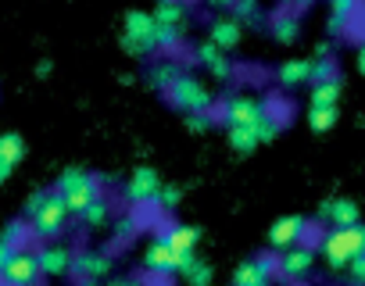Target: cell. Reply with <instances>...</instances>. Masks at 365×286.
Listing matches in <instances>:
<instances>
[{
  "instance_id": "1",
  "label": "cell",
  "mask_w": 365,
  "mask_h": 286,
  "mask_svg": "<svg viewBox=\"0 0 365 286\" xmlns=\"http://www.w3.org/2000/svg\"><path fill=\"white\" fill-rule=\"evenodd\" d=\"M68 218H72V215H68V208L61 204V197H58L54 190L33 194V201H29V229H33L40 240H54V236L65 229Z\"/></svg>"
},
{
  "instance_id": "2",
  "label": "cell",
  "mask_w": 365,
  "mask_h": 286,
  "mask_svg": "<svg viewBox=\"0 0 365 286\" xmlns=\"http://www.w3.org/2000/svg\"><path fill=\"white\" fill-rule=\"evenodd\" d=\"M358 254H365V226L361 222L329 229L322 236V258L329 268H347Z\"/></svg>"
},
{
  "instance_id": "3",
  "label": "cell",
  "mask_w": 365,
  "mask_h": 286,
  "mask_svg": "<svg viewBox=\"0 0 365 286\" xmlns=\"http://www.w3.org/2000/svg\"><path fill=\"white\" fill-rule=\"evenodd\" d=\"M165 93H168L172 107L187 111V115H208V111H212V104H215L212 86H205V83H201L197 75H190V72H179V75H175V83H172Z\"/></svg>"
},
{
  "instance_id": "4",
  "label": "cell",
  "mask_w": 365,
  "mask_h": 286,
  "mask_svg": "<svg viewBox=\"0 0 365 286\" xmlns=\"http://www.w3.org/2000/svg\"><path fill=\"white\" fill-rule=\"evenodd\" d=\"M122 51L133 54V58H147L158 51V26L150 18V11H125V22H122Z\"/></svg>"
},
{
  "instance_id": "5",
  "label": "cell",
  "mask_w": 365,
  "mask_h": 286,
  "mask_svg": "<svg viewBox=\"0 0 365 286\" xmlns=\"http://www.w3.org/2000/svg\"><path fill=\"white\" fill-rule=\"evenodd\" d=\"M54 194L61 197V204L68 208V215H76V218H79V211H83L90 201H97V197H101V183H97L93 176H86L83 169H68V172H61V179H58Z\"/></svg>"
},
{
  "instance_id": "6",
  "label": "cell",
  "mask_w": 365,
  "mask_h": 286,
  "mask_svg": "<svg viewBox=\"0 0 365 286\" xmlns=\"http://www.w3.org/2000/svg\"><path fill=\"white\" fill-rule=\"evenodd\" d=\"M40 279V265H36V254L33 250H15L4 275H0V282L4 286H36Z\"/></svg>"
},
{
  "instance_id": "7",
  "label": "cell",
  "mask_w": 365,
  "mask_h": 286,
  "mask_svg": "<svg viewBox=\"0 0 365 286\" xmlns=\"http://www.w3.org/2000/svg\"><path fill=\"white\" fill-rule=\"evenodd\" d=\"M222 115H226L230 129H233V125H258V122L269 115V104L258 100V97H230Z\"/></svg>"
},
{
  "instance_id": "8",
  "label": "cell",
  "mask_w": 365,
  "mask_h": 286,
  "mask_svg": "<svg viewBox=\"0 0 365 286\" xmlns=\"http://www.w3.org/2000/svg\"><path fill=\"white\" fill-rule=\"evenodd\" d=\"M158 190H161V179L154 169H136L125 183V201L133 204H154L158 201Z\"/></svg>"
},
{
  "instance_id": "9",
  "label": "cell",
  "mask_w": 365,
  "mask_h": 286,
  "mask_svg": "<svg viewBox=\"0 0 365 286\" xmlns=\"http://www.w3.org/2000/svg\"><path fill=\"white\" fill-rule=\"evenodd\" d=\"M304 233H308V218H301V215H283V218L272 222V229H269V243H272L276 250H287V247L301 243Z\"/></svg>"
},
{
  "instance_id": "10",
  "label": "cell",
  "mask_w": 365,
  "mask_h": 286,
  "mask_svg": "<svg viewBox=\"0 0 365 286\" xmlns=\"http://www.w3.org/2000/svg\"><path fill=\"white\" fill-rule=\"evenodd\" d=\"M312 265H315V250L294 243V247H287L283 258L276 261V272H279L283 279H304V275L312 272Z\"/></svg>"
},
{
  "instance_id": "11",
  "label": "cell",
  "mask_w": 365,
  "mask_h": 286,
  "mask_svg": "<svg viewBox=\"0 0 365 286\" xmlns=\"http://www.w3.org/2000/svg\"><path fill=\"white\" fill-rule=\"evenodd\" d=\"M182 261H187V258H179L165 240H154V243L147 247V254H143V265H147V272H154V275H175V272L182 268Z\"/></svg>"
},
{
  "instance_id": "12",
  "label": "cell",
  "mask_w": 365,
  "mask_h": 286,
  "mask_svg": "<svg viewBox=\"0 0 365 286\" xmlns=\"http://www.w3.org/2000/svg\"><path fill=\"white\" fill-rule=\"evenodd\" d=\"M272 272H276L272 258H251L233 272V286H269Z\"/></svg>"
},
{
  "instance_id": "13",
  "label": "cell",
  "mask_w": 365,
  "mask_h": 286,
  "mask_svg": "<svg viewBox=\"0 0 365 286\" xmlns=\"http://www.w3.org/2000/svg\"><path fill=\"white\" fill-rule=\"evenodd\" d=\"M26 158V139L19 132H0V183H8L15 165Z\"/></svg>"
},
{
  "instance_id": "14",
  "label": "cell",
  "mask_w": 365,
  "mask_h": 286,
  "mask_svg": "<svg viewBox=\"0 0 365 286\" xmlns=\"http://www.w3.org/2000/svg\"><path fill=\"white\" fill-rule=\"evenodd\" d=\"M240 40H244V26L237 18H215L212 29H208V43H215L222 54H230Z\"/></svg>"
},
{
  "instance_id": "15",
  "label": "cell",
  "mask_w": 365,
  "mask_h": 286,
  "mask_svg": "<svg viewBox=\"0 0 365 286\" xmlns=\"http://www.w3.org/2000/svg\"><path fill=\"white\" fill-rule=\"evenodd\" d=\"M319 218H326V222H333V229H340V226H354V222H361V215H358V204H354V201H347V197H336V201H326V204L319 208Z\"/></svg>"
},
{
  "instance_id": "16",
  "label": "cell",
  "mask_w": 365,
  "mask_h": 286,
  "mask_svg": "<svg viewBox=\"0 0 365 286\" xmlns=\"http://www.w3.org/2000/svg\"><path fill=\"white\" fill-rule=\"evenodd\" d=\"M36 265H40V275H65V272H72V250L51 243V247L36 250Z\"/></svg>"
},
{
  "instance_id": "17",
  "label": "cell",
  "mask_w": 365,
  "mask_h": 286,
  "mask_svg": "<svg viewBox=\"0 0 365 286\" xmlns=\"http://www.w3.org/2000/svg\"><path fill=\"white\" fill-rule=\"evenodd\" d=\"M179 258H190L197 250V240H201V229L197 226H168V233L161 236Z\"/></svg>"
},
{
  "instance_id": "18",
  "label": "cell",
  "mask_w": 365,
  "mask_h": 286,
  "mask_svg": "<svg viewBox=\"0 0 365 286\" xmlns=\"http://www.w3.org/2000/svg\"><path fill=\"white\" fill-rule=\"evenodd\" d=\"M154 26H165V29H187V4L182 0H158V8H154Z\"/></svg>"
},
{
  "instance_id": "19",
  "label": "cell",
  "mask_w": 365,
  "mask_h": 286,
  "mask_svg": "<svg viewBox=\"0 0 365 286\" xmlns=\"http://www.w3.org/2000/svg\"><path fill=\"white\" fill-rule=\"evenodd\" d=\"M197 61H201V65H205V68H208V72L219 79V83H226V79L233 75V65H230V58H226V54H222L215 43H208V40H205V43H197Z\"/></svg>"
},
{
  "instance_id": "20",
  "label": "cell",
  "mask_w": 365,
  "mask_h": 286,
  "mask_svg": "<svg viewBox=\"0 0 365 286\" xmlns=\"http://www.w3.org/2000/svg\"><path fill=\"white\" fill-rule=\"evenodd\" d=\"M72 272L79 275V279H104L108 275V258L104 254H97V250H86V254H72Z\"/></svg>"
},
{
  "instance_id": "21",
  "label": "cell",
  "mask_w": 365,
  "mask_h": 286,
  "mask_svg": "<svg viewBox=\"0 0 365 286\" xmlns=\"http://www.w3.org/2000/svg\"><path fill=\"white\" fill-rule=\"evenodd\" d=\"M276 75H279L283 86H304V83H312V61L308 58H290V61L279 65Z\"/></svg>"
},
{
  "instance_id": "22",
  "label": "cell",
  "mask_w": 365,
  "mask_h": 286,
  "mask_svg": "<svg viewBox=\"0 0 365 286\" xmlns=\"http://www.w3.org/2000/svg\"><path fill=\"white\" fill-rule=\"evenodd\" d=\"M175 275L187 279V286H208V282H212V265H208L205 258L190 254L187 261H182V268H179Z\"/></svg>"
},
{
  "instance_id": "23",
  "label": "cell",
  "mask_w": 365,
  "mask_h": 286,
  "mask_svg": "<svg viewBox=\"0 0 365 286\" xmlns=\"http://www.w3.org/2000/svg\"><path fill=\"white\" fill-rule=\"evenodd\" d=\"M358 8H361V0H329V11H333L329 15V33H344Z\"/></svg>"
},
{
  "instance_id": "24",
  "label": "cell",
  "mask_w": 365,
  "mask_h": 286,
  "mask_svg": "<svg viewBox=\"0 0 365 286\" xmlns=\"http://www.w3.org/2000/svg\"><path fill=\"white\" fill-rule=\"evenodd\" d=\"M340 100V79H326L312 86V107H336Z\"/></svg>"
},
{
  "instance_id": "25",
  "label": "cell",
  "mask_w": 365,
  "mask_h": 286,
  "mask_svg": "<svg viewBox=\"0 0 365 286\" xmlns=\"http://www.w3.org/2000/svg\"><path fill=\"white\" fill-rule=\"evenodd\" d=\"M79 218H83L86 229H101V226L111 218V204H108L104 197H97V201H90V204L79 211Z\"/></svg>"
},
{
  "instance_id": "26",
  "label": "cell",
  "mask_w": 365,
  "mask_h": 286,
  "mask_svg": "<svg viewBox=\"0 0 365 286\" xmlns=\"http://www.w3.org/2000/svg\"><path fill=\"white\" fill-rule=\"evenodd\" d=\"M230 147H233L237 154H251V151L258 147L255 125H233V129H230Z\"/></svg>"
},
{
  "instance_id": "27",
  "label": "cell",
  "mask_w": 365,
  "mask_h": 286,
  "mask_svg": "<svg viewBox=\"0 0 365 286\" xmlns=\"http://www.w3.org/2000/svg\"><path fill=\"white\" fill-rule=\"evenodd\" d=\"M26 233V226L22 222H11L8 229H4V236H0V275H4V268H8V261H11V254L19 250L15 247V240Z\"/></svg>"
},
{
  "instance_id": "28",
  "label": "cell",
  "mask_w": 365,
  "mask_h": 286,
  "mask_svg": "<svg viewBox=\"0 0 365 286\" xmlns=\"http://www.w3.org/2000/svg\"><path fill=\"white\" fill-rule=\"evenodd\" d=\"M182 68H175L172 61H158L150 72H147V83L154 86V90H168L172 83H175V75H179Z\"/></svg>"
},
{
  "instance_id": "29",
  "label": "cell",
  "mask_w": 365,
  "mask_h": 286,
  "mask_svg": "<svg viewBox=\"0 0 365 286\" xmlns=\"http://www.w3.org/2000/svg\"><path fill=\"white\" fill-rule=\"evenodd\" d=\"M272 36H276L279 43H294V40L301 36V26H297V18H294V15H279V18L272 22Z\"/></svg>"
},
{
  "instance_id": "30",
  "label": "cell",
  "mask_w": 365,
  "mask_h": 286,
  "mask_svg": "<svg viewBox=\"0 0 365 286\" xmlns=\"http://www.w3.org/2000/svg\"><path fill=\"white\" fill-rule=\"evenodd\" d=\"M308 125L315 132H326L336 125V107H308Z\"/></svg>"
},
{
  "instance_id": "31",
  "label": "cell",
  "mask_w": 365,
  "mask_h": 286,
  "mask_svg": "<svg viewBox=\"0 0 365 286\" xmlns=\"http://www.w3.org/2000/svg\"><path fill=\"white\" fill-rule=\"evenodd\" d=\"M233 18L244 26V22H258L262 18V8H258V0H233Z\"/></svg>"
},
{
  "instance_id": "32",
  "label": "cell",
  "mask_w": 365,
  "mask_h": 286,
  "mask_svg": "<svg viewBox=\"0 0 365 286\" xmlns=\"http://www.w3.org/2000/svg\"><path fill=\"white\" fill-rule=\"evenodd\" d=\"M279 125H283V122H279V115H272V111H269V115H265V118L255 125V132H258V143H272V139L279 136Z\"/></svg>"
},
{
  "instance_id": "33",
  "label": "cell",
  "mask_w": 365,
  "mask_h": 286,
  "mask_svg": "<svg viewBox=\"0 0 365 286\" xmlns=\"http://www.w3.org/2000/svg\"><path fill=\"white\" fill-rule=\"evenodd\" d=\"M326 79H336V65H333V58H319V61H312V86L315 83H326Z\"/></svg>"
},
{
  "instance_id": "34",
  "label": "cell",
  "mask_w": 365,
  "mask_h": 286,
  "mask_svg": "<svg viewBox=\"0 0 365 286\" xmlns=\"http://www.w3.org/2000/svg\"><path fill=\"white\" fill-rule=\"evenodd\" d=\"M179 201H182V190H179V186H161V190H158V204H161L165 211H175Z\"/></svg>"
},
{
  "instance_id": "35",
  "label": "cell",
  "mask_w": 365,
  "mask_h": 286,
  "mask_svg": "<svg viewBox=\"0 0 365 286\" xmlns=\"http://www.w3.org/2000/svg\"><path fill=\"white\" fill-rule=\"evenodd\" d=\"M347 272H351V282H358V286H365V254H358L351 265H347Z\"/></svg>"
},
{
  "instance_id": "36",
  "label": "cell",
  "mask_w": 365,
  "mask_h": 286,
  "mask_svg": "<svg viewBox=\"0 0 365 286\" xmlns=\"http://www.w3.org/2000/svg\"><path fill=\"white\" fill-rule=\"evenodd\" d=\"M133 229H136V222H133V218H118V222H115V236H118V240H125Z\"/></svg>"
},
{
  "instance_id": "37",
  "label": "cell",
  "mask_w": 365,
  "mask_h": 286,
  "mask_svg": "<svg viewBox=\"0 0 365 286\" xmlns=\"http://www.w3.org/2000/svg\"><path fill=\"white\" fill-rule=\"evenodd\" d=\"M212 8H233V0H208Z\"/></svg>"
},
{
  "instance_id": "38",
  "label": "cell",
  "mask_w": 365,
  "mask_h": 286,
  "mask_svg": "<svg viewBox=\"0 0 365 286\" xmlns=\"http://www.w3.org/2000/svg\"><path fill=\"white\" fill-rule=\"evenodd\" d=\"M358 72H361V75H365V47H361V51H358Z\"/></svg>"
},
{
  "instance_id": "39",
  "label": "cell",
  "mask_w": 365,
  "mask_h": 286,
  "mask_svg": "<svg viewBox=\"0 0 365 286\" xmlns=\"http://www.w3.org/2000/svg\"><path fill=\"white\" fill-rule=\"evenodd\" d=\"M111 286H136L133 279H111Z\"/></svg>"
},
{
  "instance_id": "40",
  "label": "cell",
  "mask_w": 365,
  "mask_h": 286,
  "mask_svg": "<svg viewBox=\"0 0 365 286\" xmlns=\"http://www.w3.org/2000/svg\"><path fill=\"white\" fill-rule=\"evenodd\" d=\"M283 4H290V0H283Z\"/></svg>"
}]
</instances>
